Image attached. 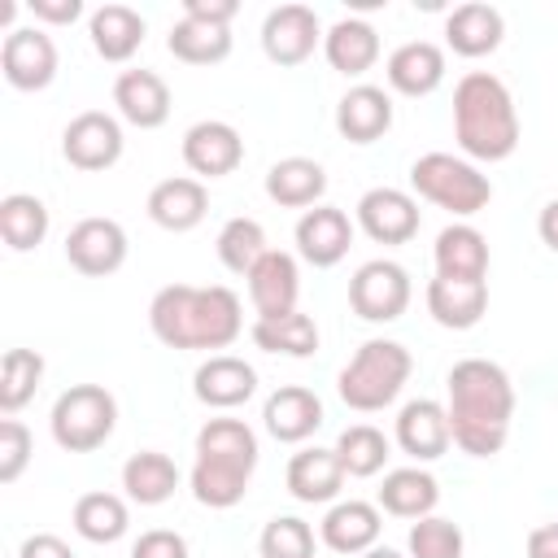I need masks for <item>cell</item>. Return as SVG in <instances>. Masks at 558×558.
<instances>
[{
  "label": "cell",
  "mask_w": 558,
  "mask_h": 558,
  "mask_svg": "<svg viewBox=\"0 0 558 558\" xmlns=\"http://www.w3.org/2000/svg\"><path fill=\"white\" fill-rule=\"evenodd\" d=\"M148 327L166 349H227L244 331L240 296L222 283H166L148 301Z\"/></svg>",
  "instance_id": "cell-2"
},
{
  "label": "cell",
  "mask_w": 558,
  "mask_h": 558,
  "mask_svg": "<svg viewBox=\"0 0 558 558\" xmlns=\"http://www.w3.org/2000/svg\"><path fill=\"white\" fill-rule=\"evenodd\" d=\"M379 527H384L379 506L349 497V501H336V506L323 514L318 536H323V545L336 549V554H366V549L379 545Z\"/></svg>",
  "instance_id": "cell-24"
},
{
  "label": "cell",
  "mask_w": 558,
  "mask_h": 558,
  "mask_svg": "<svg viewBox=\"0 0 558 558\" xmlns=\"http://www.w3.org/2000/svg\"><path fill=\"white\" fill-rule=\"evenodd\" d=\"M410 187L423 201L449 209L453 218H471L493 201L488 174H480L466 157H453V153H423L410 166Z\"/></svg>",
  "instance_id": "cell-6"
},
{
  "label": "cell",
  "mask_w": 558,
  "mask_h": 558,
  "mask_svg": "<svg viewBox=\"0 0 558 558\" xmlns=\"http://www.w3.org/2000/svg\"><path fill=\"white\" fill-rule=\"evenodd\" d=\"M344 480H349V475H344L336 449L310 445V449L292 453V462H288V493H292L296 501H305V506L336 501L340 488H344Z\"/></svg>",
  "instance_id": "cell-27"
},
{
  "label": "cell",
  "mask_w": 558,
  "mask_h": 558,
  "mask_svg": "<svg viewBox=\"0 0 558 558\" xmlns=\"http://www.w3.org/2000/svg\"><path fill=\"white\" fill-rule=\"evenodd\" d=\"M436 275L445 279H488V240L471 222H449L436 235Z\"/></svg>",
  "instance_id": "cell-30"
},
{
  "label": "cell",
  "mask_w": 558,
  "mask_h": 558,
  "mask_svg": "<svg viewBox=\"0 0 558 558\" xmlns=\"http://www.w3.org/2000/svg\"><path fill=\"white\" fill-rule=\"evenodd\" d=\"M74 532L92 545H113L126 536L131 527V514H126V501L118 493H83L74 501Z\"/></svg>",
  "instance_id": "cell-37"
},
{
  "label": "cell",
  "mask_w": 558,
  "mask_h": 558,
  "mask_svg": "<svg viewBox=\"0 0 558 558\" xmlns=\"http://www.w3.org/2000/svg\"><path fill=\"white\" fill-rule=\"evenodd\" d=\"M240 13L235 0H183V17H201V22H218L231 26V17Z\"/></svg>",
  "instance_id": "cell-46"
},
{
  "label": "cell",
  "mask_w": 558,
  "mask_h": 558,
  "mask_svg": "<svg viewBox=\"0 0 558 558\" xmlns=\"http://www.w3.org/2000/svg\"><path fill=\"white\" fill-rule=\"evenodd\" d=\"M65 262L87 275V279H105L113 270H122L126 262V231L113 218H83L70 227L65 235Z\"/></svg>",
  "instance_id": "cell-11"
},
{
  "label": "cell",
  "mask_w": 558,
  "mask_h": 558,
  "mask_svg": "<svg viewBox=\"0 0 558 558\" xmlns=\"http://www.w3.org/2000/svg\"><path fill=\"white\" fill-rule=\"evenodd\" d=\"M410 371H414L410 349L397 344V340H379L375 336V340H362L357 353L349 357V366L336 375V392H340V401L349 410L375 414V410H384V405H392L401 397Z\"/></svg>",
  "instance_id": "cell-5"
},
{
  "label": "cell",
  "mask_w": 558,
  "mask_h": 558,
  "mask_svg": "<svg viewBox=\"0 0 558 558\" xmlns=\"http://www.w3.org/2000/svg\"><path fill=\"white\" fill-rule=\"evenodd\" d=\"M488 310V279H445L427 283V314L449 331H471Z\"/></svg>",
  "instance_id": "cell-23"
},
{
  "label": "cell",
  "mask_w": 558,
  "mask_h": 558,
  "mask_svg": "<svg viewBox=\"0 0 558 558\" xmlns=\"http://www.w3.org/2000/svg\"><path fill=\"white\" fill-rule=\"evenodd\" d=\"M35 453L31 427L22 418H0V484H13Z\"/></svg>",
  "instance_id": "cell-43"
},
{
  "label": "cell",
  "mask_w": 558,
  "mask_h": 558,
  "mask_svg": "<svg viewBox=\"0 0 558 558\" xmlns=\"http://www.w3.org/2000/svg\"><path fill=\"white\" fill-rule=\"evenodd\" d=\"M362 558H405V554H397V549H388V545H375V549H366Z\"/></svg>",
  "instance_id": "cell-50"
},
{
  "label": "cell",
  "mask_w": 558,
  "mask_h": 558,
  "mask_svg": "<svg viewBox=\"0 0 558 558\" xmlns=\"http://www.w3.org/2000/svg\"><path fill=\"white\" fill-rule=\"evenodd\" d=\"M48 227H52V218H48V205H44L39 196H31V192H9V196L0 201V235H4V244H9L13 253L39 248L44 235H48Z\"/></svg>",
  "instance_id": "cell-35"
},
{
  "label": "cell",
  "mask_w": 558,
  "mask_h": 558,
  "mask_svg": "<svg viewBox=\"0 0 558 558\" xmlns=\"http://www.w3.org/2000/svg\"><path fill=\"white\" fill-rule=\"evenodd\" d=\"M410 275L405 266L388 262V257H375V262H362L349 279V310L366 323H392L405 314L410 305Z\"/></svg>",
  "instance_id": "cell-8"
},
{
  "label": "cell",
  "mask_w": 558,
  "mask_h": 558,
  "mask_svg": "<svg viewBox=\"0 0 558 558\" xmlns=\"http://www.w3.org/2000/svg\"><path fill=\"white\" fill-rule=\"evenodd\" d=\"M218 262L231 270V275H248L270 248H266V231H262V222L257 218H227L222 222V231H218Z\"/></svg>",
  "instance_id": "cell-39"
},
{
  "label": "cell",
  "mask_w": 558,
  "mask_h": 558,
  "mask_svg": "<svg viewBox=\"0 0 558 558\" xmlns=\"http://www.w3.org/2000/svg\"><path fill=\"white\" fill-rule=\"evenodd\" d=\"M17 558H74V549L61 536H52V532H35V536L22 541Z\"/></svg>",
  "instance_id": "cell-47"
},
{
  "label": "cell",
  "mask_w": 558,
  "mask_h": 558,
  "mask_svg": "<svg viewBox=\"0 0 558 558\" xmlns=\"http://www.w3.org/2000/svg\"><path fill=\"white\" fill-rule=\"evenodd\" d=\"M253 344L262 353H283V357H314L318 353V323L310 314H283V318H257L248 327Z\"/></svg>",
  "instance_id": "cell-36"
},
{
  "label": "cell",
  "mask_w": 558,
  "mask_h": 558,
  "mask_svg": "<svg viewBox=\"0 0 558 558\" xmlns=\"http://www.w3.org/2000/svg\"><path fill=\"white\" fill-rule=\"evenodd\" d=\"M122 144H126L122 140V122L113 113H105V109H83L61 131V157L74 170H87V174L118 166Z\"/></svg>",
  "instance_id": "cell-9"
},
{
  "label": "cell",
  "mask_w": 558,
  "mask_h": 558,
  "mask_svg": "<svg viewBox=\"0 0 558 558\" xmlns=\"http://www.w3.org/2000/svg\"><path fill=\"white\" fill-rule=\"evenodd\" d=\"M48 427H52V440L65 453H92V449H100L113 436V427H118V401L100 384H70L52 401Z\"/></svg>",
  "instance_id": "cell-7"
},
{
  "label": "cell",
  "mask_w": 558,
  "mask_h": 558,
  "mask_svg": "<svg viewBox=\"0 0 558 558\" xmlns=\"http://www.w3.org/2000/svg\"><path fill=\"white\" fill-rule=\"evenodd\" d=\"M296 253L310 262V266H318V270H327V266H336L344 253H349V244H353V222H349V214L344 209H336V205H314V209H305L301 218H296Z\"/></svg>",
  "instance_id": "cell-17"
},
{
  "label": "cell",
  "mask_w": 558,
  "mask_h": 558,
  "mask_svg": "<svg viewBox=\"0 0 558 558\" xmlns=\"http://www.w3.org/2000/svg\"><path fill=\"white\" fill-rule=\"evenodd\" d=\"M323 57H327V65L340 70L344 78H357V74H366V70L379 61V35H375V26L362 22V17H340V22H331L327 35H323Z\"/></svg>",
  "instance_id": "cell-28"
},
{
  "label": "cell",
  "mask_w": 558,
  "mask_h": 558,
  "mask_svg": "<svg viewBox=\"0 0 558 558\" xmlns=\"http://www.w3.org/2000/svg\"><path fill=\"white\" fill-rule=\"evenodd\" d=\"M192 392L209 410H235L257 392V371L235 353H209L192 375Z\"/></svg>",
  "instance_id": "cell-16"
},
{
  "label": "cell",
  "mask_w": 558,
  "mask_h": 558,
  "mask_svg": "<svg viewBox=\"0 0 558 558\" xmlns=\"http://www.w3.org/2000/svg\"><path fill=\"white\" fill-rule=\"evenodd\" d=\"M323 44V22L310 4H279L262 22V52L275 65H301Z\"/></svg>",
  "instance_id": "cell-12"
},
{
  "label": "cell",
  "mask_w": 558,
  "mask_h": 558,
  "mask_svg": "<svg viewBox=\"0 0 558 558\" xmlns=\"http://www.w3.org/2000/svg\"><path fill=\"white\" fill-rule=\"evenodd\" d=\"M397 445L401 453H410L414 462H436L449 445H453V432H449V410L432 397H418V401H405L401 414H397Z\"/></svg>",
  "instance_id": "cell-19"
},
{
  "label": "cell",
  "mask_w": 558,
  "mask_h": 558,
  "mask_svg": "<svg viewBox=\"0 0 558 558\" xmlns=\"http://www.w3.org/2000/svg\"><path fill=\"white\" fill-rule=\"evenodd\" d=\"M87 35L105 61H131L144 44V17L131 4H100L87 17Z\"/></svg>",
  "instance_id": "cell-32"
},
{
  "label": "cell",
  "mask_w": 558,
  "mask_h": 558,
  "mask_svg": "<svg viewBox=\"0 0 558 558\" xmlns=\"http://www.w3.org/2000/svg\"><path fill=\"white\" fill-rule=\"evenodd\" d=\"M405 549H410V558H462L466 536H462V527L453 519L427 514V519H414L410 523Z\"/></svg>",
  "instance_id": "cell-41"
},
{
  "label": "cell",
  "mask_w": 558,
  "mask_h": 558,
  "mask_svg": "<svg viewBox=\"0 0 558 558\" xmlns=\"http://www.w3.org/2000/svg\"><path fill=\"white\" fill-rule=\"evenodd\" d=\"M244 279H248V301H253V314H257V318H283V314H296L301 270H296V257H292V253L270 248Z\"/></svg>",
  "instance_id": "cell-15"
},
{
  "label": "cell",
  "mask_w": 558,
  "mask_h": 558,
  "mask_svg": "<svg viewBox=\"0 0 558 558\" xmlns=\"http://www.w3.org/2000/svg\"><path fill=\"white\" fill-rule=\"evenodd\" d=\"M536 231H541L545 248H554V253H558V201H549V205L541 209V218H536Z\"/></svg>",
  "instance_id": "cell-49"
},
{
  "label": "cell",
  "mask_w": 558,
  "mask_h": 558,
  "mask_svg": "<svg viewBox=\"0 0 558 558\" xmlns=\"http://www.w3.org/2000/svg\"><path fill=\"white\" fill-rule=\"evenodd\" d=\"M527 558H558V523H541L527 532Z\"/></svg>",
  "instance_id": "cell-48"
},
{
  "label": "cell",
  "mask_w": 558,
  "mask_h": 558,
  "mask_svg": "<svg viewBox=\"0 0 558 558\" xmlns=\"http://www.w3.org/2000/svg\"><path fill=\"white\" fill-rule=\"evenodd\" d=\"M113 105H118L122 122H131L140 131H153L170 118V87L153 70H122L113 78Z\"/></svg>",
  "instance_id": "cell-20"
},
{
  "label": "cell",
  "mask_w": 558,
  "mask_h": 558,
  "mask_svg": "<svg viewBox=\"0 0 558 558\" xmlns=\"http://www.w3.org/2000/svg\"><path fill=\"white\" fill-rule=\"evenodd\" d=\"M436 501H440V484L423 466H397L379 484V510L392 519H427Z\"/></svg>",
  "instance_id": "cell-31"
},
{
  "label": "cell",
  "mask_w": 558,
  "mask_h": 558,
  "mask_svg": "<svg viewBox=\"0 0 558 558\" xmlns=\"http://www.w3.org/2000/svg\"><path fill=\"white\" fill-rule=\"evenodd\" d=\"M131 558H187V541L170 527H153V532H140V541L131 545Z\"/></svg>",
  "instance_id": "cell-44"
},
{
  "label": "cell",
  "mask_w": 558,
  "mask_h": 558,
  "mask_svg": "<svg viewBox=\"0 0 558 558\" xmlns=\"http://www.w3.org/2000/svg\"><path fill=\"white\" fill-rule=\"evenodd\" d=\"M166 48L183 65H218L231 57V26L201 22V17H179L166 35Z\"/></svg>",
  "instance_id": "cell-33"
},
{
  "label": "cell",
  "mask_w": 558,
  "mask_h": 558,
  "mask_svg": "<svg viewBox=\"0 0 558 558\" xmlns=\"http://www.w3.org/2000/svg\"><path fill=\"white\" fill-rule=\"evenodd\" d=\"M148 218L161 227V231H192L201 227V218L209 214V192L201 179H187V174H174V179H161L153 192H148Z\"/></svg>",
  "instance_id": "cell-22"
},
{
  "label": "cell",
  "mask_w": 558,
  "mask_h": 558,
  "mask_svg": "<svg viewBox=\"0 0 558 558\" xmlns=\"http://www.w3.org/2000/svg\"><path fill=\"white\" fill-rule=\"evenodd\" d=\"M35 13V22H52V26H70L83 13V0H31L26 4Z\"/></svg>",
  "instance_id": "cell-45"
},
{
  "label": "cell",
  "mask_w": 558,
  "mask_h": 558,
  "mask_svg": "<svg viewBox=\"0 0 558 558\" xmlns=\"http://www.w3.org/2000/svg\"><path fill=\"white\" fill-rule=\"evenodd\" d=\"M453 140L471 161H506L519 148V109L510 87L488 74L471 70L453 87Z\"/></svg>",
  "instance_id": "cell-3"
},
{
  "label": "cell",
  "mask_w": 558,
  "mask_h": 558,
  "mask_svg": "<svg viewBox=\"0 0 558 558\" xmlns=\"http://www.w3.org/2000/svg\"><path fill=\"white\" fill-rule=\"evenodd\" d=\"M122 488L135 506H161L179 488V466L157 449H140L122 462Z\"/></svg>",
  "instance_id": "cell-34"
},
{
  "label": "cell",
  "mask_w": 558,
  "mask_h": 558,
  "mask_svg": "<svg viewBox=\"0 0 558 558\" xmlns=\"http://www.w3.org/2000/svg\"><path fill=\"white\" fill-rule=\"evenodd\" d=\"M257 471V436L244 418H205L196 432V462H192V497L209 510H231L244 501L248 480Z\"/></svg>",
  "instance_id": "cell-4"
},
{
  "label": "cell",
  "mask_w": 558,
  "mask_h": 558,
  "mask_svg": "<svg viewBox=\"0 0 558 558\" xmlns=\"http://www.w3.org/2000/svg\"><path fill=\"white\" fill-rule=\"evenodd\" d=\"M331 449H336V458H340V466H344L349 480H371V475H379L384 462H388V453H392L388 436H384L379 427H371V423L344 427Z\"/></svg>",
  "instance_id": "cell-38"
},
{
  "label": "cell",
  "mask_w": 558,
  "mask_h": 558,
  "mask_svg": "<svg viewBox=\"0 0 558 558\" xmlns=\"http://www.w3.org/2000/svg\"><path fill=\"white\" fill-rule=\"evenodd\" d=\"M357 227L375 244H405L418 235V201L401 187H371L357 201Z\"/></svg>",
  "instance_id": "cell-14"
},
{
  "label": "cell",
  "mask_w": 558,
  "mask_h": 558,
  "mask_svg": "<svg viewBox=\"0 0 558 558\" xmlns=\"http://www.w3.org/2000/svg\"><path fill=\"white\" fill-rule=\"evenodd\" d=\"M392 126V96L375 83H357L336 105V131L349 144H375Z\"/></svg>",
  "instance_id": "cell-21"
},
{
  "label": "cell",
  "mask_w": 558,
  "mask_h": 558,
  "mask_svg": "<svg viewBox=\"0 0 558 558\" xmlns=\"http://www.w3.org/2000/svg\"><path fill=\"white\" fill-rule=\"evenodd\" d=\"M0 70L17 92H44L57 78V44L39 26H13L0 44Z\"/></svg>",
  "instance_id": "cell-10"
},
{
  "label": "cell",
  "mask_w": 558,
  "mask_h": 558,
  "mask_svg": "<svg viewBox=\"0 0 558 558\" xmlns=\"http://www.w3.org/2000/svg\"><path fill=\"white\" fill-rule=\"evenodd\" d=\"M501 39H506V17H501V9H493L484 0L458 4L445 17V44L458 57H488L501 48Z\"/></svg>",
  "instance_id": "cell-25"
},
{
  "label": "cell",
  "mask_w": 558,
  "mask_h": 558,
  "mask_svg": "<svg viewBox=\"0 0 558 558\" xmlns=\"http://www.w3.org/2000/svg\"><path fill=\"white\" fill-rule=\"evenodd\" d=\"M183 161L192 174L201 179H222L231 170H240L244 161V140L231 122L222 118H201L183 131Z\"/></svg>",
  "instance_id": "cell-13"
},
{
  "label": "cell",
  "mask_w": 558,
  "mask_h": 558,
  "mask_svg": "<svg viewBox=\"0 0 558 558\" xmlns=\"http://www.w3.org/2000/svg\"><path fill=\"white\" fill-rule=\"evenodd\" d=\"M327 192V170L314 157H283L266 170V196L283 209H310Z\"/></svg>",
  "instance_id": "cell-29"
},
{
  "label": "cell",
  "mask_w": 558,
  "mask_h": 558,
  "mask_svg": "<svg viewBox=\"0 0 558 558\" xmlns=\"http://www.w3.org/2000/svg\"><path fill=\"white\" fill-rule=\"evenodd\" d=\"M44 379V357L35 349H9L0 362V414L13 418L39 388Z\"/></svg>",
  "instance_id": "cell-40"
},
{
  "label": "cell",
  "mask_w": 558,
  "mask_h": 558,
  "mask_svg": "<svg viewBox=\"0 0 558 558\" xmlns=\"http://www.w3.org/2000/svg\"><path fill=\"white\" fill-rule=\"evenodd\" d=\"M262 423L279 445H301L323 427V401H318V392H310L301 384H283L266 397Z\"/></svg>",
  "instance_id": "cell-18"
},
{
  "label": "cell",
  "mask_w": 558,
  "mask_h": 558,
  "mask_svg": "<svg viewBox=\"0 0 558 558\" xmlns=\"http://www.w3.org/2000/svg\"><path fill=\"white\" fill-rule=\"evenodd\" d=\"M262 558H314V527L296 514H275L257 541Z\"/></svg>",
  "instance_id": "cell-42"
},
{
  "label": "cell",
  "mask_w": 558,
  "mask_h": 558,
  "mask_svg": "<svg viewBox=\"0 0 558 558\" xmlns=\"http://www.w3.org/2000/svg\"><path fill=\"white\" fill-rule=\"evenodd\" d=\"M445 392H449L445 410H449L453 445L471 458L501 453L510 436V418H514V384L506 366L488 357H462L445 375Z\"/></svg>",
  "instance_id": "cell-1"
},
{
  "label": "cell",
  "mask_w": 558,
  "mask_h": 558,
  "mask_svg": "<svg viewBox=\"0 0 558 558\" xmlns=\"http://www.w3.org/2000/svg\"><path fill=\"white\" fill-rule=\"evenodd\" d=\"M388 87L401 96H432L445 83V52L432 39H410L388 52Z\"/></svg>",
  "instance_id": "cell-26"
}]
</instances>
